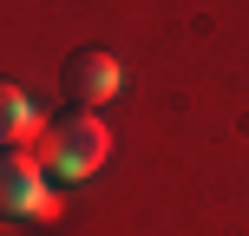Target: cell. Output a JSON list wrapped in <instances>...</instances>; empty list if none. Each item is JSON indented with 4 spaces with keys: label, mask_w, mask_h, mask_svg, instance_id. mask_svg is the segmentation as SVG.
<instances>
[{
    "label": "cell",
    "mask_w": 249,
    "mask_h": 236,
    "mask_svg": "<svg viewBox=\"0 0 249 236\" xmlns=\"http://www.w3.org/2000/svg\"><path fill=\"white\" fill-rule=\"evenodd\" d=\"M33 158L46 164L59 184H86V177L105 171V158H112V131H105L99 112H66V118H53V131L39 138Z\"/></svg>",
    "instance_id": "6da1fadb"
},
{
    "label": "cell",
    "mask_w": 249,
    "mask_h": 236,
    "mask_svg": "<svg viewBox=\"0 0 249 236\" xmlns=\"http://www.w3.org/2000/svg\"><path fill=\"white\" fill-rule=\"evenodd\" d=\"M0 203H7L13 223H59V190H53V171L33 158V151H7L0 164Z\"/></svg>",
    "instance_id": "7a4b0ae2"
},
{
    "label": "cell",
    "mask_w": 249,
    "mask_h": 236,
    "mask_svg": "<svg viewBox=\"0 0 249 236\" xmlns=\"http://www.w3.org/2000/svg\"><path fill=\"white\" fill-rule=\"evenodd\" d=\"M59 86H66V99H72V112H99V105H112L124 92V66H118V53H105V46H79L72 59H66Z\"/></svg>",
    "instance_id": "3957f363"
},
{
    "label": "cell",
    "mask_w": 249,
    "mask_h": 236,
    "mask_svg": "<svg viewBox=\"0 0 249 236\" xmlns=\"http://www.w3.org/2000/svg\"><path fill=\"white\" fill-rule=\"evenodd\" d=\"M53 125H46V112L33 105V92L26 86H0V145L7 151H39V138H46Z\"/></svg>",
    "instance_id": "277c9868"
}]
</instances>
